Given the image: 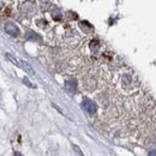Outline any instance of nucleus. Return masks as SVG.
Listing matches in <instances>:
<instances>
[{
  "instance_id": "nucleus-1",
  "label": "nucleus",
  "mask_w": 156,
  "mask_h": 156,
  "mask_svg": "<svg viewBox=\"0 0 156 156\" xmlns=\"http://www.w3.org/2000/svg\"><path fill=\"white\" fill-rule=\"evenodd\" d=\"M82 107H83V109H84L88 114H90V115L95 114V113H96V109H98L95 102H93L91 100H88V98H85V100L83 101Z\"/></svg>"
},
{
  "instance_id": "nucleus-6",
  "label": "nucleus",
  "mask_w": 156,
  "mask_h": 156,
  "mask_svg": "<svg viewBox=\"0 0 156 156\" xmlns=\"http://www.w3.org/2000/svg\"><path fill=\"white\" fill-rule=\"evenodd\" d=\"M90 48H91V51L93 52H98V48H100V41L98 40H94V41H91L90 42Z\"/></svg>"
},
{
  "instance_id": "nucleus-5",
  "label": "nucleus",
  "mask_w": 156,
  "mask_h": 156,
  "mask_svg": "<svg viewBox=\"0 0 156 156\" xmlns=\"http://www.w3.org/2000/svg\"><path fill=\"white\" fill-rule=\"evenodd\" d=\"M25 36H27V39L31 40V41H41V37L36 33H34V31H28Z\"/></svg>"
},
{
  "instance_id": "nucleus-11",
  "label": "nucleus",
  "mask_w": 156,
  "mask_h": 156,
  "mask_svg": "<svg viewBox=\"0 0 156 156\" xmlns=\"http://www.w3.org/2000/svg\"><path fill=\"white\" fill-rule=\"evenodd\" d=\"M2 7H4V2H2V1H1V0H0V10H1V9H2Z\"/></svg>"
},
{
  "instance_id": "nucleus-7",
  "label": "nucleus",
  "mask_w": 156,
  "mask_h": 156,
  "mask_svg": "<svg viewBox=\"0 0 156 156\" xmlns=\"http://www.w3.org/2000/svg\"><path fill=\"white\" fill-rule=\"evenodd\" d=\"M122 83H124V85H125V87L131 85V83H132L131 76H129V75H124V76H122Z\"/></svg>"
},
{
  "instance_id": "nucleus-2",
  "label": "nucleus",
  "mask_w": 156,
  "mask_h": 156,
  "mask_svg": "<svg viewBox=\"0 0 156 156\" xmlns=\"http://www.w3.org/2000/svg\"><path fill=\"white\" fill-rule=\"evenodd\" d=\"M65 89L70 94H75L77 91V82L75 79H70L65 83Z\"/></svg>"
},
{
  "instance_id": "nucleus-4",
  "label": "nucleus",
  "mask_w": 156,
  "mask_h": 156,
  "mask_svg": "<svg viewBox=\"0 0 156 156\" xmlns=\"http://www.w3.org/2000/svg\"><path fill=\"white\" fill-rule=\"evenodd\" d=\"M22 9H23V11L25 13H31L34 11V2L33 1H25L23 4V7Z\"/></svg>"
},
{
  "instance_id": "nucleus-9",
  "label": "nucleus",
  "mask_w": 156,
  "mask_h": 156,
  "mask_svg": "<svg viewBox=\"0 0 156 156\" xmlns=\"http://www.w3.org/2000/svg\"><path fill=\"white\" fill-rule=\"evenodd\" d=\"M53 20H61V12L59 11L58 9H54V11H53Z\"/></svg>"
},
{
  "instance_id": "nucleus-8",
  "label": "nucleus",
  "mask_w": 156,
  "mask_h": 156,
  "mask_svg": "<svg viewBox=\"0 0 156 156\" xmlns=\"http://www.w3.org/2000/svg\"><path fill=\"white\" fill-rule=\"evenodd\" d=\"M80 28H82V29H84L87 33L93 30V27H91V25H90L88 22H82V23H80Z\"/></svg>"
},
{
  "instance_id": "nucleus-3",
  "label": "nucleus",
  "mask_w": 156,
  "mask_h": 156,
  "mask_svg": "<svg viewBox=\"0 0 156 156\" xmlns=\"http://www.w3.org/2000/svg\"><path fill=\"white\" fill-rule=\"evenodd\" d=\"M5 31H6L9 35H11V36H17V35L20 34L18 28H17L15 24H12V23H9V24L5 25Z\"/></svg>"
},
{
  "instance_id": "nucleus-10",
  "label": "nucleus",
  "mask_w": 156,
  "mask_h": 156,
  "mask_svg": "<svg viewBox=\"0 0 156 156\" xmlns=\"http://www.w3.org/2000/svg\"><path fill=\"white\" fill-rule=\"evenodd\" d=\"M24 84H27L29 88H35V87H34V85H33V84H31V83H30V82H29L27 78H24Z\"/></svg>"
}]
</instances>
